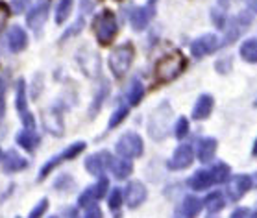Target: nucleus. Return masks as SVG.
Here are the masks:
<instances>
[{"mask_svg": "<svg viewBox=\"0 0 257 218\" xmlns=\"http://www.w3.org/2000/svg\"><path fill=\"white\" fill-rule=\"evenodd\" d=\"M93 32L100 47H109L118 34V24L115 13L111 10H102L98 15H94Z\"/></svg>", "mask_w": 257, "mask_h": 218, "instance_id": "1", "label": "nucleus"}, {"mask_svg": "<svg viewBox=\"0 0 257 218\" xmlns=\"http://www.w3.org/2000/svg\"><path fill=\"white\" fill-rule=\"evenodd\" d=\"M185 67H187L185 56L176 50V52L169 54V56H163V58L159 59L158 63H156L154 74H156V80H158V82L167 83L180 76Z\"/></svg>", "mask_w": 257, "mask_h": 218, "instance_id": "2", "label": "nucleus"}, {"mask_svg": "<svg viewBox=\"0 0 257 218\" xmlns=\"http://www.w3.org/2000/svg\"><path fill=\"white\" fill-rule=\"evenodd\" d=\"M135 58V48L132 43H122L117 48H113V52L109 54V69H111L113 76L120 78L130 71V67L134 63Z\"/></svg>", "mask_w": 257, "mask_h": 218, "instance_id": "3", "label": "nucleus"}, {"mask_svg": "<svg viewBox=\"0 0 257 218\" xmlns=\"http://www.w3.org/2000/svg\"><path fill=\"white\" fill-rule=\"evenodd\" d=\"M115 150L120 157H128V159H135V157H141L143 152H145V142L137 133H124L120 139L115 144Z\"/></svg>", "mask_w": 257, "mask_h": 218, "instance_id": "4", "label": "nucleus"}, {"mask_svg": "<svg viewBox=\"0 0 257 218\" xmlns=\"http://www.w3.org/2000/svg\"><path fill=\"white\" fill-rule=\"evenodd\" d=\"M170 113H172V109H170V106L167 102H163V104L152 113V120L148 124V131H150L152 139L161 141L165 137L167 128H169V122H170Z\"/></svg>", "mask_w": 257, "mask_h": 218, "instance_id": "5", "label": "nucleus"}, {"mask_svg": "<svg viewBox=\"0 0 257 218\" xmlns=\"http://www.w3.org/2000/svg\"><path fill=\"white\" fill-rule=\"evenodd\" d=\"M85 146H87V144H85V141H78V142H74V144H70L69 148H65L61 153L54 155L52 159H48L47 163L43 165L41 170H39V179L43 181V179H45V177H47L48 174H50V172H52L54 168L59 165V163H61V161L74 159V157H78V155H80V153L85 150Z\"/></svg>", "mask_w": 257, "mask_h": 218, "instance_id": "6", "label": "nucleus"}, {"mask_svg": "<svg viewBox=\"0 0 257 218\" xmlns=\"http://www.w3.org/2000/svg\"><path fill=\"white\" fill-rule=\"evenodd\" d=\"M15 104H17V111L21 115L23 126L26 130H35V118L28 109V98H26V82L23 78L17 82V95H15Z\"/></svg>", "mask_w": 257, "mask_h": 218, "instance_id": "7", "label": "nucleus"}, {"mask_svg": "<svg viewBox=\"0 0 257 218\" xmlns=\"http://www.w3.org/2000/svg\"><path fill=\"white\" fill-rule=\"evenodd\" d=\"M220 47V41H218V37L215 34H205V36L198 37V39H194L191 43V54H193L196 59H202L205 56H209V54L216 52Z\"/></svg>", "mask_w": 257, "mask_h": 218, "instance_id": "8", "label": "nucleus"}, {"mask_svg": "<svg viewBox=\"0 0 257 218\" xmlns=\"http://www.w3.org/2000/svg\"><path fill=\"white\" fill-rule=\"evenodd\" d=\"M113 163V155L109 152H100L93 153V155H87L85 157V170L93 176H102L104 170H109V166Z\"/></svg>", "mask_w": 257, "mask_h": 218, "instance_id": "9", "label": "nucleus"}, {"mask_svg": "<svg viewBox=\"0 0 257 218\" xmlns=\"http://www.w3.org/2000/svg\"><path fill=\"white\" fill-rule=\"evenodd\" d=\"M48 13H50V4L48 0H39L35 8L30 10V13L26 15V24L34 32H39V30L45 26V23L48 21Z\"/></svg>", "mask_w": 257, "mask_h": 218, "instance_id": "10", "label": "nucleus"}, {"mask_svg": "<svg viewBox=\"0 0 257 218\" xmlns=\"http://www.w3.org/2000/svg\"><path fill=\"white\" fill-rule=\"evenodd\" d=\"M78 65L83 71V74L89 78H94L100 74V58L98 54L89 50V48H83L78 52Z\"/></svg>", "mask_w": 257, "mask_h": 218, "instance_id": "11", "label": "nucleus"}, {"mask_svg": "<svg viewBox=\"0 0 257 218\" xmlns=\"http://www.w3.org/2000/svg\"><path fill=\"white\" fill-rule=\"evenodd\" d=\"M251 177L248 174H240V176L231 177L228 181V189H226V194H228V200L237 201L240 200L242 196L251 189Z\"/></svg>", "mask_w": 257, "mask_h": 218, "instance_id": "12", "label": "nucleus"}, {"mask_svg": "<svg viewBox=\"0 0 257 218\" xmlns=\"http://www.w3.org/2000/svg\"><path fill=\"white\" fill-rule=\"evenodd\" d=\"M156 15V10H154L152 4H146V6H141V8H134V10H130V24H132V28L141 32V30H145L150 21L154 19Z\"/></svg>", "mask_w": 257, "mask_h": 218, "instance_id": "13", "label": "nucleus"}, {"mask_svg": "<svg viewBox=\"0 0 257 218\" xmlns=\"http://www.w3.org/2000/svg\"><path fill=\"white\" fill-rule=\"evenodd\" d=\"M194 159V152H193V146L191 144H180V146L176 148L174 153H172V157L169 161V168L170 170H183V168H187Z\"/></svg>", "mask_w": 257, "mask_h": 218, "instance_id": "14", "label": "nucleus"}, {"mask_svg": "<svg viewBox=\"0 0 257 218\" xmlns=\"http://www.w3.org/2000/svg\"><path fill=\"white\" fill-rule=\"evenodd\" d=\"M43 124H45V130L50 131L52 135L61 137L65 133V122H63V115L58 107H50L45 111L43 115Z\"/></svg>", "mask_w": 257, "mask_h": 218, "instance_id": "15", "label": "nucleus"}, {"mask_svg": "<svg viewBox=\"0 0 257 218\" xmlns=\"http://www.w3.org/2000/svg\"><path fill=\"white\" fill-rule=\"evenodd\" d=\"M28 166V161L24 159L23 155H19L15 150H8L6 153H2V168L8 174H13V172H21Z\"/></svg>", "mask_w": 257, "mask_h": 218, "instance_id": "16", "label": "nucleus"}, {"mask_svg": "<svg viewBox=\"0 0 257 218\" xmlns=\"http://www.w3.org/2000/svg\"><path fill=\"white\" fill-rule=\"evenodd\" d=\"M26 47H28V36H26V32L21 26L10 28V32H8V48H10V52L13 54L23 52Z\"/></svg>", "mask_w": 257, "mask_h": 218, "instance_id": "17", "label": "nucleus"}, {"mask_svg": "<svg viewBox=\"0 0 257 218\" xmlns=\"http://www.w3.org/2000/svg\"><path fill=\"white\" fill-rule=\"evenodd\" d=\"M146 200V187L141 181H132L126 187V203L130 209H137V207Z\"/></svg>", "mask_w": 257, "mask_h": 218, "instance_id": "18", "label": "nucleus"}, {"mask_svg": "<svg viewBox=\"0 0 257 218\" xmlns=\"http://www.w3.org/2000/svg\"><path fill=\"white\" fill-rule=\"evenodd\" d=\"M213 104H215V100H213V96L209 95H202L196 100V104H194L193 107V118L194 120H205V118L209 117L211 111H213Z\"/></svg>", "mask_w": 257, "mask_h": 218, "instance_id": "19", "label": "nucleus"}, {"mask_svg": "<svg viewBox=\"0 0 257 218\" xmlns=\"http://www.w3.org/2000/svg\"><path fill=\"white\" fill-rule=\"evenodd\" d=\"M216 146H218V142H216V139H213V137L200 139V141H198V150H196V153H198V159L202 161V163H209V161L215 157Z\"/></svg>", "mask_w": 257, "mask_h": 218, "instance_id": "20", "label": "nucleus"}, {"mask_svg": "<svg viewBox=\"0 0 257 218\" xmlns=\"http://www.w3.org/2000/svg\"><path fill=\"white\" fill-rule=\"evenodd\" d=\"M213 183H215V179H213L211 170H198L189 177V187L193 190H205L209 189Z\"/></svg>", "mask_w": 257, "mask_h": 218, "instance_id": "21", "label": "nucleus"}, {"mask_svg": "<svg viewBox=\"0 0 257 218\" xmlns=\"http://www.w3.org/2000/svg\"><path fill=\"white\" fill-rule=\"evenodd\" d=\"M109 96V83L105 82V80H102L98 85V89L94 91V98H93V104H91V107H89V117L93 118L94 115H98L100 107H102V104L105 102V98Z\"/></svg>", "mask_w": 257, "mask_h": 218, "instance_id": "22", "label": "nucleus"}, {"mask_svg": "<svg viewBox=\"0 0 257 218\" xmlns=\"http://www.w3.org/2000/svg\"><path fill=\"white\" fill-rule=\"evenodd\" d=\"M204 205L209 214H216L218 211H222L224 205H226V196H224L220 190H213V192H209L207 198L204 200Z\"/></svg>", "mask_w": 257, "mask_h": 218, "instance_id": "23", "label": "nucleus"}, {"mask_svg": "<svg viewBox=\"0 0 257 218\" xmlns=\"http://www.w3.org/2000/svg\"><path fill=\"white\" fill-rule=\"evenodd\" d=\"M200 211H202V201L196 196H187L180 205V209L176 211V214L178 216H196Z\"/></svg>", "mask_w": 257, "mask_h": 218, "instance_id": "24", "label": "nucleus"}, {"mask_svg": "<svg viewBox=\"0 0 257 218\" xmlns=\"http://www.w3.org/2000/svg\"><path fill=\"white\" fill-rule=\"evenodd\" d=\"M109 170L113 172V176L117 177V179H124V177H128L132 172H134V165H132V161L128 157H120V159H115L113 157V163L109 166Z\"/></svg>", "mask_w": 257, "mask_h": 218, "instance_id": "25", "label": "nucleus"}, {"mask_svg": "<svg viewBox=\"0 0 257 218\" xmlns=\"http://www.w3.org/2000/svg\"><path fill=\"white\" fill-rule=\"evenodd\" d=\"M37 142H39V137L35 135L34 130H26V128H24L23 131L17 133V144L21 148H24L26 152H34L35 146H37Z\"/></svg>", "mask_w": 257, "mask_h": 218, "instance_id": "26", "label": "nucleus"}, {"mask_svg": "<svg viewBox=\"0 0 257 218\" xmlns=\"http://www.w3.org/2000/svg\"><path fill=\"white\" fill-rule=\"evenodd\" d=\"M143 96H145V87H143V83L139 82V78H135V80H132L128 93H126L128 106H139V102L143 100Z\"/></svg>", "mask_w": 257, "mask_h": 218, "instance_id": "27", "label": "nucleus"}, {"mask_svg": "<svg viewBox=\"0 0 257 218\" xmlns=\"http://www.w3.org/2000/svg\"><path fill=\"white\" fill-rule=\"evenodd\" d=\"M239 54L246 63H257V39H246L240 45Z\"/></svg>", "mask_w": 257, "mask_h": 218, "instance_id": "28", "label": "nucleus"}, {"mask_svg": "<svg viewBox=\"0 0 257 218\" xmlns=\"http://www.w3.org/2000/svg\"><path fill=\"white\" fill-rule=\"evenodd\" d=\"M72 6H74V0H59L58 8H56V24H63L69 19Z\"/></svg>", "mask_w": 257, "mask_h": 218, "instance_id": "29", "label": "nucleus"}, {"mask_svg": "<svg viewBox=\"0 0 257 218\" xmlns=\"http://www.w3.org/2000/svg\"><path fill=\"white\" fill-rule=\"evenodd\" d=\"M211 174H213V179H215V183L228 181V179H229V166L226 165V163H216V165L213 166Z\"/></svg>", "mask_w": 257, "mask_h": 218, "instance_id": "30", "label": "nucleus"}, {"mask_svg": "<svg viewBox=\"0 0 257 218\" xmlns=\"http://www.w3.org/2000/svg\"><path fill=\"white\" fill-rule=\"evenodd\" d=\"M122 201H124L122 189H118V187L111 189V192H109V196H107V205H109V209H111V211H118L120 205H122Z\"/></svg>", "mask_w": 257, "mask_h": 218, "instance_id": "31", "label": "nucleus"}, {"mask_svg": "<svg viewBox=\"0 0 257 218\" xmlns=\"http://www.w3.org/2000/svg\"><path fill=\"white\" fill-rule=\"evenodd\" d=\"M128 113H130V107L128 106H120L117 109V111L113 113L111 118H109V124H107V128L109 130H113V128H117L118 124L124 122V118L128 117Z\"/></svg>", "mask_w": 257, "mask_h": 218, "instance_id": "32", "label": "nucleus"}, {"mask_svg": "<svg viewBox=\"0 0 257 218\" xmlns=\"http://www.w3.org/2000/svg\"><path fill=\"white\" fill-rule=\"evenodd\" d=\"M189 133V120L185 117L178 118V122H176V128H174V135L178 139H183V137H187Z\"/></svg>", "mask_w": 257, "mask_h": 218, "instance_id": "33", "label": "nucleus"}, {"mask_svg": "<svg viewBox=\"0 0 257 218\" xmlns=\"http://www.w3.org/2000/svg\"><path fill=\"white\" fill-rule=\"evenodd\" d=\"M83 24H85V19H83V15L80 19H78L76 23L72 24L67 32H65L63 36H61V41H65V39H69V37H72V36H76V34H80L82 32V28H83Z\"/></svg>", "mask_w": 257, "mask_h": 218, "instance_id": "34", "label": "nucleus"}, {"mask_svg": "<svg viewBox=\"0 0 257 218\" xmlns=\"http://www.w3.org/2000/svg\"><path fill=\"white\" fill-rule=\"evenodd\" d=\"M107 187H109V183H107V177L100 176V181L93 187L94 198H96V200H98V198H104L105 192H107Z\"/></svg>", "mask_w": 257, "mask_h": 218, "instance_id": "35", "label": "nucleus"}, {"mask_svg": "<svg viewBox=\"0 0 257 218\" xmlns=\"http://www.w3.org/2000/svg\"><path fill=\"white\" fill-rule=\"evenodd\" d=\"M93 201H94L93 187H87V189H85L82 194H80V198H78V205L82 207V209H85V207H87L89 203H93Z\"/></svg>", "mask_w": 257, "mask_h": 218, "instance_id": "36", "label": "nucleus"}, {"mask_svg": "<svg viewBox=\"0 0 257 218\" xmlns=\"http://www.w3.org/2000/svg\"><path fill=\"white\" fill-rule=\"evenodd\" d=\"M47 207H48V200L47 198H43V200H39L37 203H35V207L30 211V218H39L45 214V211H47Z\"/></svg>", "mask_w": 257, "mask_h": 218, "instance_id": "37", "label": "nucleus"}, {"mask_svg": "<svg viewBox=\"0 0 257 218\" xmlns=\"http://www.w3.org/2000/svg\"><path fill=\"white\" fill-rule=\"evenodd\" d=\"M211 19H213V23H215L218 28H224V24H226V15H224V12L213 10V12H211Z\"/></svg>", "mask_w": 257, "mask_h": 218, "instance_id": "38", "label": "nucleus"}, {"mask_svg": "<svg viewBox=\"0 0 257 218\" xmlns=\"http://www.w3.org/2000/svg\"><path fill=\"white\" fill-rule=\"evenodd\" d=\"M85 216H87V218H100V216H102V211H100V207L96 205L94 201L85 207Z\"/></svg>", "mask_w": 257, "mask_h": 218, "instance_id": "39", "label": "nucleus"}, {"mask_svg": "<svg viewBox=\"0 0 257 218\" xmlns=\"http://www.w3.org/2000/svg\"><path fill=\"white\" fill-rule=\"evenodd\" d=\"M8 19H10V8L6 6V2H0V30L6 26Z\"/></svg>", "mask_w": 257, "mask_h": 218, "instance_id": "40", "label": "nucleus"}, {"mask_svg": "<svg viewBox=\"0 0 257 218\" xmlns=\"http://www.w3.org/2000/svg\"><path fill=\"white\" fill-rule=\"evenodd\" d=\"M4 95H6V82L0 78V120L4 118V111H6V106H4Z\"/></svg>", "mask_w": 257, "mask_h": 218, "instance_id": "41", "label": "nucleus"}, {"mask_svg": "<svg viewBox=\"0 0 257 218\" xmlns=\"http://www.w3.org/2000/svg\"><path fill=\"white\" fill-rule=\"evenodd\" d=\"M229 69H231V59L229 58H222L216 63V71L220 72V74H228Z\"/></svg>", "mask_w": 257, "mask_h": 218, "instance_id": "42", "label": "nucleus"}, {"mask_svg": "<svg viewBox=\"0 0 257 218\" xmlns=\"http://www.w3.org/2000/svg\"><path fill=\"white\" fill-rule=\"evenodd\" d=\"M32 0H12V8L15 13H23Z\"/></svg>", "mask_w": 257, "mask_h": 218, "instance_id": "43", "label": "nucleus"}, {"mask_svg": "<svg viewBox=\"0 0 257 218\" xmlns=\"http://www.w3.org/2000/svg\"><path fill=\"white\" fill-rule=\"evenodd\" d=\"M61 187H72V179H70V176H61L56 181V189H61Z\"/></svg>", "mask_w": 257, "mask_h": 218, "instance_id": "44", "label": "nucleus"}, {"mask_svg": "<svg viewBox=\"0 0 257 218\" xmlns=\"http://www.w3.org/2000/svg\"><path fill=\"white\" fill-rule=\"evenodd\" d=\"M231 216H233V218H239V216H250V211H248V209H237V211L231 212Z\"/></svg>", "mask_w": 257, "mask_h": 218, "instance_id": "45", "label": "nucleus"}, {"mask_svg": "<svg viewBox=\"0 0 257 218\" xmlns=\"http://www.w3.org/2000/svg\"><path fill=\"white\" fill-rule=\"evenodd\" d=\"M250 8H251V12H255V13H257V0H253V2H251Z\"/></svg>", "mask_w": 257, "mask_h": 218, "instance_id": "46", "label": "nucleus"}, {"mask_svg": "<svg viewBox=\"0 0 257 218\" xmlns=\"http://www.w3.org/2000/svg\"><path fill=\"white\" fill-rule=\"evenodd\" d=\"M251 153H253V155H257V139H255V142H253V150H251Z\"/></svg>", "mask_w": 257, "mask_h": 218, "instance_id": "47", "label": "nucleus"}, {"mask_svg": "<svg viewBox=\"0 0 257 218\" xmlns=\"http://www.w3.org/2000/svg\"><path fill=\"white\" fill-rule=\"evenodd\" d=\"M156 2H158V0H148V4H152V6H156Z\"/></svg>", "mask_w": 257, "mask_h": 218, "instance_id": "48", "label": "nucleus"}, {"mask_svg": "<svg viewBox=\"0 0 257 218\" xmlns=\"http://www.w3.org/2000/svg\"><path fill=\"white\" fill-rule=\"evenodd\" d=\"M226 2H228V0H220V6H224V4H226Z\"/></svg>", "mask_w": 257, "mask_h": 218, "instance_id": "49", "label": "nucleus"}, {"mask_svg": "<svg viewBox=\"0 0 257 218\" xmlns=\"http://www.w3.org/2000/svg\"><path fill=\"white\" fill-rule=\"evenodd\" d=\"M255 106H257V100H255Z\"/></svg>", "mask_w": 257, "mask_h": 218, "instance_id": "50", "label": "nucleus"}]
</instances>
